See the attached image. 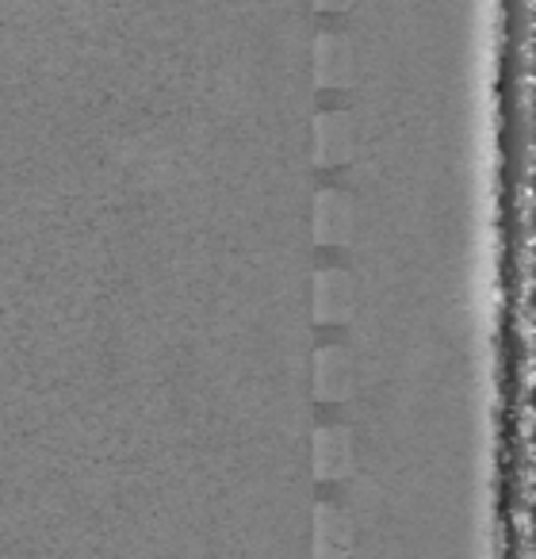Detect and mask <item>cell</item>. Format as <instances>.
Returning a JSON list of instances; mask_svg holds the SVG:
<instances>
[{
    "label": "cell",
    "mask_w": 536,
    "mask_h": 559,
    "mask_svg": "<svg viewBox=\"0 0 536 559\" xmlns=\"http://www.w3.org/2000/svg\"><path fill=\"white\" fill-rule=\"evenodd\" d=\"M353 472V433L345 426H319L314 433V475L337 483Z\"/></svg>",
    "instance_id": "obj_5"
},
{
    "label": "cell",
    "mask_w": 536,
    "mask_h": 559,
    "mask_svg": "<svg viewBox=\"0 0 536 559\" xmlns=\"http://www.w3.org/2000/svg\"><path fill=\"white\" fill-rule=\"evenodd\" d=\"M353 78V50L349 39L337 32H322L314 39V81L322 88H345Z\"/></svg>",
    "instance_id": "obj_7"
},
{
    "label": "cell",
    "mask_w": 536,
    "mask_h": 559,
    "mask_svg": "<svg viewBox=\"0 0 536 559\" xmlns=\"http://www.w3.org/2000/svg\"><path fill=\"white\" fill-rule=\"evenodd\" d=\"M353 391V360L342 345H322L314 353V395L322 403H342Z\"/></svg>",
    "instance_id": "obj_3"
},
{
    "label": "cell",
    "mask_w": 536,
    "mask_h": 559,
    "mask_svg": "<svg viewBox=\"0 0 536 559\" xmlns=\"http://www.w3.org/2000/svg\"><path fill=\"white\" fill-rule=\"evenodd\" d=\"M353 154V119L345 111H322L314 119V165L334 169Z\"/></svg>",
    "instance_id": "obj_4"
},
{
    "label": "cell",
    "mask_w": 536,
    "mask_h": 559,
    "mask_svg": "<svg viewBox=\"0 0 536 559\" xmlns=\"http://www.w3.org/2000/svg\"><path fill=\"white\" fill-rule=\"evenodd\" d=\"M314 4H319L322 12H345L353 4V0H314Z\"/></svg>",
    "instance_id": "obj_8"
},
{
    "label": "cell",
    "mask_w": 536,
    "mask_h": 559,
    "mask_svg": "<svg viewBox=\"0 0 536 559\" xmlns=\"http://www.w3.org/2000/svg\"><path fill=\"white\" fill-rule=\"evenodd\" d=\"M353 276L345 269H319L314 272V319L319 322H345L353 314Z\"/></svg>",
    "instance_id": "obj_2"
},
{
    "label": "cell",
    "mask_w": 536,
    "mask_h": 559,
    "mask_svg": "<svg viewBox=\"0 0 536 559\" xmlns=\"http://www.w3.org/2000/svg\"><path fill=\"white\" fill-rule=\"evenodd\" d=\"M353 551V521L342 506L319 502L314 510V556L319 559H345Z\"/></svg>",
    "instance_id": "obj_6"
},
{
    "label": "cell",
    "mask_w": 536,
    "mask_h": 559,
    "mask_svg": "<svg viewBox=\"0 0 536 559\" xmlns=\"http://www.w3.org/2000/svg\"><path fill=\"white\" fill-rule=\"evenodd\" d=\"M353 230H357V207L349 195L337 188L314 195V238L322 246H349Z\"/></svg>",
    "instance_id": "obj_1"
}]
</instances>
